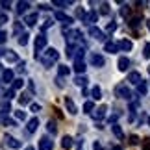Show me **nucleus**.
<instances>
[{
    "label": "nucleus",
    "mask_w": 150,
    "mask_h": 150,
    "mask_svg": "<svg viewBox=\"0 0 150 150\" xmlns=\"http://www.w3.org/2000/svg\"><path fill=\"white\" fill-rule=\"evenodd\" d=\"M57 59H59V52H57L56 48H47L45 56H41V61H43L45 67H50L52 63H56Z\"/></svg>",
    "instance_id": "obj_1"
},
{
    "label": "nucleus",
    "mask_w": 150,
    "mask_h": 150,
    "mask_svg": "<svg viewBox=\"0 0 150 150\" xmlns=\"http://www.w3.org/2000/svg\"><path fill=\"white\" fill-rule=\"evenodd\" d=\"M47 48V35L45 33H39L35 37V59L37 57H41V50Z\"/></svg>",
    "instance_id": "obj_2"
},
{
    "label": "nucleus",
    "mask_w": 150,
    "mask_h": 150,
    "mask_svg": "<svg viewBox=\"0 0 150 150\" xmlns=\"http://www.w3.org/2000/svg\"><path fill=\"white\" fill-rule=\"evenodd\" d=\"M115 95H117L119 98H124V100L132 98V91L126 87V83H119L117 87H115Z\"/></svg>",
    "instance_id": "obj_3"
},
{
    "label": "nucleus",
    "mask_w": 150,
    "mask_h": 150,
    "mask_svg": "<svg viewBox=\"0 0 150 150\" xmlns=\"http://www.w3.org/2000/svg\"><path fill=\"white\" fill-rule=\"evenodd\" d=\"M74 71L78 72V76H83V72H85V61H83V57H74Z\"/></svg>",
    "instance_id": "obj_4"
},
{
    "label": "nucleus",
    "mask_w": 150,
    "mask_h": 150,
    "mask_svg": "<svg viewBox=\"0 0 150 150\" xmlns=\"http://www.w3.org/2000/svg\"><path fill=\"white\" fill-rule=\"evenodd\" d=\"M89 35L95 37L96 41H104V39H106V33H104L100 28H96V26H91L89 28Z\"/></svg>",
    "instance_id": "obj_5"
},
{
    "label": "nucleus",
    "mask_w": 150,
    "mask_h": 150,
    "mask_svg": "<svg viewBox=\"0 0 150 150\" xmlns=\"http://www.w3.org/2000/svg\"><path fill=\"white\" fill-rule=\"evenodd\" d=\"M83 21L89 24V28H91V26H95V22L98 21V13H96V9L87 11V15H85V19H83Z\"/></svg>",
    "instance_id": "obj_6"
},
{
    "label": "nucleus",
    "mask_w": 150,
    "mask_h": 150,
    "mask_svg": "<svg viewBox=\"0 0 150 150\" xmlns=\"http://www.w3.org/2000/svg\"><path fill=\"white\" fill-rule=\"evenodd\" d=\"M54 19L65 22V24H72V17H69L67 13H63V11H56V13H54Z\"/></svg>",
    "instance_id": "obj_7"
},
{
    "label": "nucleus",
    "mask_w": 150,
    "mask_h": 150,
    "mask_svg": "<svg viewBox=\"0 0 150 150\" xmlns=\"http://www.w3.org/2000/svg\"><path fill=\"white\" fill-rule=\"evenodd\" d=\"M104 63H106V59H104L102 54H91V65H95V67H104Z\"/></svg>",
    "instance_id": "obj_8"
},
{
    "label": "nucleus",
    "mask_w": 150,
    "mask_h": 150,
    "mask_svg": "<svg viewBox=\"0 0 150 150\" xmlns=\"http://www.w3.org/2000/svg\"><path fill=\"white\" fill-rule=\"evenodd\" d=\"M128 82H130V83H134V85H139V83L143 82V78H141V74H139V72H135V71H134V72H130V74H128Z\"/></svg>",
    "instance_id": "obj_9"
},
{
    "label": "nucleus",
    "mask_w": 150,
    "mask_h": 150,
    "mask_svg": "<svg viewBox=\"0 0 150 150\" xmlns=\"http://www.w3.org/2000/svg\"><path fill=\"white\" fill-rule=\"evenodd\" d=\"M65 108H67V111L71 113V115H76V113H78V108H76V104H74L71 98H69V96L65 98Z\"/></svg>",
    "instance_id": "obj_10"
},
{
    "label": "nucleus",
    "mask_w": 150,
    "mask_h": 150,
    "mask_svg": "<svg viewBox=\"0 0 150 150\" xmlns=\"http://www.w3.org/2000/svg\"><path fill=\"white\" fill-rule=\"evenodd\" d=\"M117 65H119V71L120 72H126V71H128V67H130V59H128V57H119V63H117Z\"/></svg>",
    "instance_id": "obj_11"
},
{
    "label": "nucleus",
    "mask_w": 150,
    "mask_h": 150,
    "mask_svg": "<svg viewBox=\"0 0 150 150\" xmlns=\"http://www.w3.org/2000/svg\"><path fill=\"white\" fill-rule=\"evenodd\" d=\"M15 74H13V71H11V69H6V71L2 72V80H4V82L6 83H13L15 82Z\"/></svg>",
    "instance_id": "obj_12"
},
{
    "label": "nucleus",
    "mask_w": 150,
    "mask_h": 150,
    "mask_svg": "<svg viewBox=\"0 0 150 150\" xmlns=\"http://www.w3.org/2000/svg\"><path fill=\"white\" fill-rule=\"evenodd\" d=\"M104 50H106V52H111V54H115V52H117V50H120V48H119V43L106 41V43H104Z\"/></svg>",
    "instance_id": "obj_13"
},
{
    "label": "nucleus",
    "mask_w": 150,
    "mask_h": 150,
    "mask_svg": "<svg viewBox=\"0 0 150 150\" xmlns=\"http://www.w3.org/2000/svg\"><path fill=\"white\" fill-rule=\"evenodd\" d=\"M37 126H39V119L37 117H32L30 120H28V132H30V134H33V132H37Z\"/></svg>",
    "instance_id": "obj_14"
},
{
    "label": "nucleus",
    "mask_w": 150,
    "mask_h": 150,
    "mask_svg": "<svg viewBox=\"0 0 150 150\" xmlns=\"http://www.w3.org/2000/svg\"><path fill=\"white\" fill-rule=\"evenodd\" d=\"M4 139H6V143H8L11 148H21V146H22V143H21V141H17L15 137H11V135H6Z\"/></svg>",
    "instance_id": "obj_15"
},
{
    "label": "nucleus",
    "mask_w": 150,
    "mask_h": 150,
    "mask_svg": "<svg viewBox=\"0 0 150 150\" xmlns=\"http://www.w3.org/2000/svg\"><path fill=\"white\" fill-rule=\"evenodd\" d=\"M39 150H52V141L48 137H43V139L39 141Z\"/></svg>",
    "instance_id": "obj_16"
},
{
    "label": "nucleus",
    "mask_w": 150,
    "mask_h": 150,
    "mask_svg": "<svg viewBox=\"0 0 150 150\" xmlns=\"http://www.w3.org/2000/svg\"><path fill=\"white\" fill-rule=\"evenodd\" d=\"M119 48H120V50H124V52H130L132 48H134V43L128 41V39H122V41L119 43Z\"/></svg>",
    "instance_id": "obj_17"
},
{
    "label": "nucleus",
    "mask_w": 150,
    "mask_h": 150,
    "mask_svg": "<svg viewBox=\"0 0 150 150\" xmlns=\"http://www.w3.org/2000/svg\"><path fill=\"white\" fill-rule=\"evenodd\" d=\"M106 111H108V108H106V106H100L98 109H96V113H93L95 120H100V119H104V117H106Z\"/></svg>",
    "instance_id": "obj_18"
},
{
    "label": "nucleus",
    "mask_w": 150,
    "mask_h": 150,
    "mask_svg": "<svg viewBox=\"0 0 150 150\" xmlns=\"http://www.w3.org/2000/svg\"><path fill=\"white\" fill-rule=\"evenodd\" d=\"M72 145H74V141H72V137H71V135H65V137L61 139V146L65 148V150L72 148Z\"/></svg>",
    "instance_id": "obj_19"
},
{
    "label": "nucleus",
    "mask_w": 150,
    "mask_h": 150,
    "mask_svg": "<svg viewBox=\"0 0 150 150\" xmlns=\"http://www.w3.org/2000/svg\"><path fill=\"white\" fill-rule=\"evenodd\" d=\"M4 59L6 61H19V56H17L13 50H6L4 52Z\"/></svg>",
    "instance_id": "obj_20"
},
{
    "label": "nucleus",
    "mask_w": 150,
    "mask_h": 150,
    "mask_svg": "<svg viewBox=\"0 0 150 150\" xmlns=\"http://www.w3.org/2000/svg\"><path fill=\"white\" fill-rule=\"evenodd\" d=\"M37 13H30V15H26L24 17V22H26V24L28 26H33V24H35V22H37Z\"/></svg>",
    "instance_id": "obj_21"
},
{
    "label": "nucleus",
    "mask_w": 150,
    "mask_h": 150,
    "mask_svg": "<svg viewBox=\"0 0 150 150\" xmlns=\"http://www.w3.org/2000/svg\"><path fill=\"white\" fill-rule=\"evenodd\" d=\"M57 74H59V78L69 76V74H71V69H69L67 65H59V67H57Z\"/></svg>",
    "instance_id": "obj_22"
},
{
    "label": "nucleus",
    "mask_w": 150,
    "mask_h": 150,
    "mask_svg": "<svg viewBox=\"0 0 150 150\" xmlns=\"http://www.w3.org/2000/svg\"><path fill=\"white\" fill-rule=\"evenodd\" d=\"M91 96H93L95 100H100V98H102V91H100L98 85H95V87L91 89Z\"/></svg>",
    "instance_id": "obj_23"
},
{
    "label": "nucleus",
    "mask_w": 150,
    "mask_h": 150,
    "mask_svg": "<svg viewBox=\"0 0 150 150\" xmlns=\"http://www.w3.org/2000/svg\"><path fill=\"white\" fill-rule=\"evenodd\" d=\"M74 83H76L78 87H85V85H87V78L85 76H76L74 78Z\"/></svg>",
    "instance_id": "obj_24"
},
{
    "label": "nucleus",
    "mask_w": 150,
    "mask_h": 150,
    "mask_svg": "<svg viewBox=\"0 0 150 150\" xmlns=\"http://www.w3.org/2000/svg\"><path fill=\"white\" fill-rule=\"evenodd\" d=\"M22 85H24V80L22 78H17L13 83H11V89L13 91H19V89H22Z\"/></svg>",
    "instance_id": "obj_25"
},
{
    "label": "nucleus",
    "mask_w": 150,
    "mask_h": 150,
    "mask_svg": "<svg viewBox=\"0 0 150 150\" xmlns=\"http://www.w3.org/2000/svg\"><path fill=\"white\" fill-rule=\"evenodd\" d=\"M111 130H113V134L119 137V139H124V134H122V130H120V126L119 124H113L111 126Z\"/></svg>",
    "instance_id": "obj_26"
},
{
    "label": "nucleus",
    "mask_w": 150,
    "mask_h": 150,
    "mask_svg": "<svg viewBox=\"0 0 150 150\" xmlns=\"http://www.w3.org/2000/svg\"><path fill=\"white\" fill-rule=\"evenodd\" d=\"M28 8H30V2H19L17 4V11H19V13H24Z\"/></svg>",
    "instance_id": "obj_27"
},
{
    "label": "nucleus",
    "mask_w": 150,
    "mask_h": 150,
    "mask_svg": "<svg viewBox=\"0 0 150 150\" xmlns=\"http://www.w3.org/2000/svg\"><path fill=\"white\" fill-rule=\"evenodd\" d=\"M93 109H95V104L91 102V100H87V102L83 104V111H85V113H91Z\"/></svg>",
    "instance_id": "obj_28"
},
{
    "label": "nucleus",
    "mask_w": 150,
    "mask_h": 150,
    "mask_svg": "<svg viewBox=\"0 0 150 150\" xmlns=\"http://www.w3.org/2000/svg\"><path fill=\"white\" fill-rule=\"evenodd\" d=\"M146 91H148V87H146L145 82H141L139 85H137V93H139V95H146Z\"/></svg>",
    "instance_id": "obj_29"
},
{
    "label": "nucleus",
    "mask_w": 150,
    "mask_h": 150,
    "mask_svg": "<svg viewBox=\"0 0 150 150\" xmlns=\"http://www.w3.org/2000/svg\"><path fill=\"white\" fill-rule=\"evenodd\" d=\"M28 37H30L28 33H22V35L19 37V45H21V47H26V45H28Z\"/></svg>",
    "instance_id": "obj_30"
},
{
    "label": "nucleus",
    "mask_w": 150,
    "mask_h": 150,
    "mask_svg": "<svg viewBox=\"0 0 150 150\" xmlns=\"http://www.w3.org/2000/svg\"><path fill=\"white\" fill-rule=\"evenodd\" d=\"M143 56H145V59L150 57V43H145V48H143Z\"/></svg>",
    "instance_id": "obj_31"
},
{
    "label": "nucleus",
    "mask_w": 150,
    "mask_h": 150,
    "mask_svg": "<svg viewBox=\"0 0 150 150\" xmlns=\"http://www.w3.org/2000/svg\"><path fill=\"white\" fill-rule=\"evenodd\" d=\"M47 130L48 132H52V134H56V122H54V120H48V124H47Z\"/></svg>",
    "instance_id": "obj_32"
},
{
    "label": "nucleus",
    "mask_w": 150,
    "mask_h": 150,
    "mask_svg": "<svg viewBox=\"0 0 150 150\" xmlns=\"http://www.w3.org/2000/svg\"><path fill=\"white\" fill-rule=\"evenodd\" d=\"M115 30H117V24H115V22H109V24L106 26V32L108 33H113Z\"/></svg>",
    "instance_id": "obj_33"
},
{
    "label": "nucleus",
    "mask_w": 150,
    "mask_h": 150,
    "mask_svg": "<svg viewBox=\"0 0 150 150\" xmlns=\"http://www.w3.org/2000/svg\"><path fill=\"white\" fill-rule=\"evenodd\" d=\"M19 104L21 106H26V104H30V96H26V95H22L21 98H19Z\"/></svg>",
    "instance_id": "obj_34"
},
{
    "label": "nucleus",
    "mask_w": 150,
    "mask_h": 150,
    "mask_svg": "<svg viewBox=\"0 0 150 150\" xmlns=\"http://www.w3.org/2000/svg\"><path fill=\"white\" fill-rule=\"evenodd\" d=\"M52 4H54V6H59V8H65V6L71 4V2H65V0H52Z\"/></svg>",
    "instance_id": "obj_35"
},
{
    "label": "nucleus",
    "mask_w": 150,
    "mask_h": 150,
    "mask_svg": "<svg viewBox=\"0 0 150 150\" xmlns=\"http://www.w3.org/2000/svg\"><path fill=\"white\" fill-rule=\"evenodd\" d=\"M15 117L19 120H24L26 119V111H22V109H21V111H15Z\"/></svg>",
    "instance_id": "obj_36"
},
{
    "label": "nucleus",
    "mask_w": 150,
    "mask_h": 150,
    "mask_svg": "<svg viewBox=\"0 0 150 150\" xmlns=\"http://www.w3.org/2000/svg\"><path fill=\"white\" fill-rule=\"evenodd\" d=\"M4 96H6V100H8V102H9L11 98H15V91H13V89H9V91H8V93H6Z\"/></svg>",
    "instance_id": "obj_37"
},
{
    "label": "nucleus",
    "mask_w": 150,
    "mask_h": 150,
    "mask_svg": "<svg viewBox=\"0 0 150 150\" xmlns=\"http://www.w3.org/2000/svg\"><path fill=\"white\" fill-rule=\"evenodd\" d=\"M0 109H2V113H8V111H11V108H9V102H4L2 106H0Z\"/></svg>",
    "instance_id": "obj_38"
},
{
    "label": "nucleus",
    "mask_w": 150,
    "mask_h": 150,
    "mask_svg": "<svg viewBox=\"0 0 150 150\" xmlns=\"http://www.w3.org/2000/svg\"><path fill=\"white\" fill-rule=\"evenodd\" d=\"M6 39H8V33L0 30V45H2V43H6Z\"/></svg>",
    "instance_id": "obj_39"
},
{
    "label": "nucleus",
    "mask_w": 150,
    "mask_h": 150,
    "mask_svg": "<svg viewBox=\"0 0 150 150\" xmlns=\"http://www.w3.org/2000/svg\"><path fill=\"white\" fill-rule=\"evenodd\" d=\"M21 28H22V26H21V22H15V33H17L19 37L22 35V33H21Z\"/></svg>",
    "instance_id": "obj_40"
},
{
    "label": "nucleus",
    "mask_w": 150,
    "mask_h": 150,
    "mask_svg": "<svg viewBox=\"0 0 150 150\" xmlns=\"http://www.w3.org/2000/svg\"><path fill=\"white\" fill-rule=\"evenodd\" d=\"M128 24H130L132 28H135V26H139V19H137V17H135V19H132V21L128 22Z\"/></svg>",
    "instance_id": "obj_41"
},
{
    "label": "nucleus",
    "mask_w": 150,
    "mask_h": 150,
    "mask_svg": "<svg viewBox=\"0 0 150 150\" xmlns=\"http://www.w3.org/2000/svg\"><path fill=\"white\" fill-rule=\"evenodd\" d=\"M30 108H32V111H33V113H37L39 109H41V106H39V104H30Z\"/></svg>",
    "instance_id": "obj_42"
},
{
    "label": "nucleus",
    "mask_w": 150,
    "mask_h": 150,
    "mask_svg": "<svg viewBox=\"0 0 150 150\" xmlns=\"http://www.w3.org/2000/svg\"><path fill=\"white\" fill-rule=\"evenodd\" d=\"M0 6H2V8H6V9H9L11 2H9V0H4V2H0Z\"/></svg>",
    "instance_id": "obj_43"
},
{
    "label": "nucleus",
    "mask_w": 150,
    "mask_h": 150,
    "mask_svg": "<svg viewBox=\"0 0 150 150\" xmlns=\"http://www.w3.org/2000/svg\"><path fill=\"white\" fill-rule=\"evenodd\" d=\"M102 13H104V15L109 13V6H108V4H102Z\"/></svg>",
    "instance_id": "obj_44"
},
{
    "label": "nucleus",
    "mask_w": 150,
    "mask_h": 150,
    "mask_svg": "<svg viewBox=\"0 0 150 150\" xmlns=\"http://www.w3.org/2000/svg\"><path fill=\"white\" fill-rule=\"evenodd\" d=\"M6 21H8V15L2 13V15H0V24H2V22H6Z\"/></svg>",
    "instance_id": "obj_45"
},
{
    "label": "nucleus",
    "mask_w": 150,
    "mask_h": 150,
    "mask_svg": "<svg viewBox=\"0 0 150 150\" xmlns=\"http://www.w3.org/2000/svg\"><path fill=\"white\" fill-rule=\"evenodd\" d=\"M130 143H132V145H137V137L132 135V137H130Z\"/></svg>",
    "instance_id": "obj_46"
},
{
    "label": "nucleus",
    "mask_w": 150,
    "mask_h": 150,
    "mask_svg": "<svg viewBox=\"0 0 150 150\" xmlns=\"http://www.w3.org/2000/svg\"><path fill=\"white\" fill-rule=\"evenodd\" d=\"M128 11H130V9H128V8H122V9H120V13H122V15H124V17H126V15H128Z\"/></svg>",
    "instance_id": "obj_47"
},
{
    "label": "nucleus",
    "mask_w": 150,
    "mask_h": 150,
    "mask_svg": "<svg viewBox=\"0 0 150 150\" xmlns=\"http://www.w3.org/2000/svg\"><path fill=\"white\" fill-rule=\"evenodd\" d=\"M93 150H102V146L98 145V143H95V145H93Z\"/></svg>",
    "instance_id": "obj_48"
},
{
    "label": "nucleus",
    "mask_w": 150,
    "mask_h": 150,
    "mask_svg": "<svg viewBox=\"0 0 150 150\" xmlns=\"http://www.w3.org/2000/svg\"><path fill=\"white\" fill-rule=\"evenodd\" d=\"M52 24V21H45V24H43V28H48Z\"/></svg>",
    "instance_id": "obj_49"
},
{
    "label": "nucleus",
    "mask_w": 150,
    "mask_h": 150,
    "mask_svg": "<svg viewBox=\"0 0 150 150\" xmlns=\"http://www.w3.org/2000/svg\"><path fill=\"white\" fill-rule=\"evenodd\" d=\"M146 28H148V32H150V19L146 21Z\"/></svg>",
    "instance_id": "obj_50"
},
{
    "label": "nucleus",
    "mask_w": 150,
    "mask_h": 150,
    "mask_svg": "<svg viewBox=\"0 0 150 150\" xmlns=\"http://www.w3.org/2000/svg\"><path fill=\"white\" fill-rule=\"evenodd\" d=\"M26 150H35V148H33V146H28V148H26Z\"/></svg>",
    "instance_id": "obj_51"
},
{
    "label": "nucleus",
    "mask_w": 150,
    "mask_h": 150,
    "mask_svg": "<svg viewBox=\"0 0 150 150\" xmlns=\"http://www.w3.org/2000/svg\"><path fill=\"white\" fill-rule=\"evenodd\" d=\"M145 150H150V143H148V146H146V148H145Z\"/></svg>",
    "instance_id": "obj_52"
},
{
    "label": "nucleus",
    "mask_w": 150,
    "mask_h": 150,
    "mask_svg": "<svg viewBox=\"0 0 150 150\" xmlns=\"http://www.w3.org/2000/svg\"><path fill=\"white\" fill-rule=\"evenodd\" d=\"M148 72H150V67H148Z\"/></svg>",
    "instance_id": "obj_53"
}]
</instances>
